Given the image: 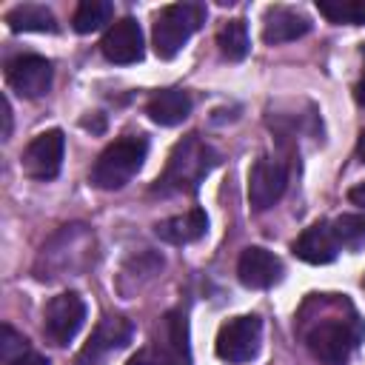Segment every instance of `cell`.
Here are the masks:
<instances>
[{
    "label": "cell",
    "mask_w": 365,
    "mask_h": 365,
    "mask_svg": "<svg viewBox=\"0 0 365 365\" xmlns=\"http://www.w3.org/2000/svg\"><path fill=\"white\" fill-rule=\"evenodd\" d=\"M217 163H220L217 151L197 134H188L174 145L168 165L157 180V188L171 194H194Z\"/></svg>",
    "instance_id": "1"
},
{
    "label": "cell",
    "mask_w": 365,
    "mask_h": 365,
    "mask_svg": "<svg viewBox=\"0 0 365 365\" xmlns=\"http://www.w3.org/2000/svg\"><path fill=\"white\" fill-rule=\"evenodd\" d=\"M359 336H362V322L354 317V311L348 317L322 314L317 317V322L305 328V345L314 354V359H319L322 365H348L354 348L359 345Z\"/></svg>",
    "instance_id": "2"
},
{
    "label": "cell",
    "mask_w": 365,
    "mask_h": 365,
    "mask_svg": "<svg viewBox=\"0 0 365 365\" xmlns=\"http://www.w3.org/2000/svg\"><path fill=\"white\" fill-rule=\"evenodd\" d=\"M91 248H94V237L86 225H66L40 248V259L34 271L40 279H60L66 274L83 271L91 259Z\"/></svg>",
    "instance_id": "3"
},
{
    "label": "cell",
    "mask_w": 365,
    "mask_h": 365,
    "mask_svg": "<svg viewBox=\"0 0 365 365\" xmlns=\"http://www.w3.org/2000/svg\"><path fill=\"white\" fill-rule=\"evenodd\" d=\"M145 154H148V140L143 134H125V137L114 140L97 157V163L91 168V182L103 191L123 188L140 171Z\"/></svg>",
    "instance_id": "4"
},
{
    "label": "cell",
    "mask_w": 365,
    "mask_h": 365,
    "mask_svg": "<svg viewBox=\"0 0 365 365\" xmlns=\"http://www.w3.org/2000/svg\"><path fill=\"white\" fill-rule=\"evenodd\" d=\"M205 23V6L202 3H171L165 6L154 20V51L163 60H171L191 34Z\"/></svg>",
    "instance_id": "5"
},
{
    "label": "cell",
    "mask_w": 365,
    "mask_h": 365,
    "mask_svg": "<svg viewBox=\"0 0 365 365\" xmlns=\"http://www.w3.org/2000/svg\"><path fill=\"white\" fill-rule=\"evenodd\" d=\"M262 342V322L259 317H234L217 334V356L222 362H251Z\"/></svg>",
    "instance_id": "6"
},
{
    "label": "cell",
    "mask_w": 365,
    "mask_h": 365,
    "mask_svg": "<svg viewBox=\"0 0 365 365\" xmlns=\"http://www.w3.org/2000/svg\"><path fill=\"white\" fill-rule=\"evenodd\" d=\"M86 319V302L80 294L66 291L48 299L43 311V331L54 345H68Z\"/></svg>",
    "instance_id": "7"
},
{
    "label": "cell",
    "mask_w": 365,
    "mask_h": 365,
    "mask_svg": "<svg viewBox=\"0 0 365 365\" xmlns=\"http://www.w3.org/2000/svg\"><path fill=\"white\" fill-rule=\"evenodd\" d=\"M63 151H66V137L60 128H51V131H43L37 134L26 151H23V171L31 177V180H54L60 174V165H63Z\"/></svg>",
    "instance_id": "8"
},
{
    "label": "cell",
    "mask_w": 365,
    "mask_h": 365,
    "mask_svg": "<svg viewBox=\"0 0 365 365\" xmlns=\"http://www.w3.org/2000/svg\"><path fill=\"white\" fill-rule=\"evenodd\" d=\"M288 185V168L285 163L274 160V157H259L248 174V202L254 211H265L271 208Z\"/></svg>",
    "instance_id": "9"
},
{
    "label": "cell",
    "mask_w": 365,
    "mask_h": 365,
    "mask_svg": "<svg viewBox=\"0 0 365 365\" xmlns=\"http://www.w3.org/2000/svg\"><path fill=\"white\" fill-rule=\"evenodd\" d=\"M100 48H103V57L108 63H117V66H128V63L143 60L145 48H143L140 23L134 17H123V20L111 23L100 40Z\"/></svg>",
    "instance_id": "10"
},
{
    "label": "cell",
    "mask_w": 365,
    "mask_h": 365,
    "mask_svg": "<svg viewBox=\"0 0 365 365\" xmlns=\"http://www.w3.org/2000/svg\"><path fill=\"white\" fill-rule=\"evenodd\" d=\"M6 80L23 97H43L51 86V63L40 54H20L9 60Z\"/></svg>",
    "instance_id": "11"
},
{
    "label": "cell",
    "mask_w": 365,
    "mask_h": 365,
    "mask_svg": "<svg viewBox=\"0 0 365 365\" xmlns=\"http://www.w3.org/2000/svg\"><path fill=\"white\" fill-rule=\"evenodd\" d=\"M131 336H134V325H131L125 317H106V319L94 328L91 339L83 345V351H80V356H77V365H97L106 354H111V351L128 345Z\"/></svg>",
    "instance_id": "12"
},
{
    "label": "cell",
    "mask_w": 365,
    "mask_h": 365,
    "mask_svg": "<svg viewBox=\"0 0 365 365\" xmlns=\"http://www.w3.org/2000/svg\"><path fill=\"white\" fill-rule=\"evenodd\" d=\"M237 277L245 288H271L282 277V262L268 248L251 245L237 259Z\"/></svg>",
    "instance_id": "13"
},
{
    "label": "cell",
    "mask_w": 365,
    "mask_h": 365,
    "mask_svg": "<svg viewBox=\"0 0 365 365\" xmlns=\"http://www.w3.org/2000/svg\"><path fill=\"white\" fill-rule=\"evenodd\" d=\"M339 251V242L331 231V222H314L311 228H305L297 242H294V254L302 259V262H311V265H325L336 257Z\"/></svg>",
    "instance_id": "14"
},
{
    "label": "cell",
    "mask_w": 365,
    "mask_h": 365,
    "mask_svg": "<svg viewBox=\"0 0 365 365\" xmlns=\"http://www.w3.org/2000/svg\"><path fill=\"white\" fill-rule=\"evenodd\" d=\"M308 29H311V20L302 11L277 6V9H268V14H265L262 40L271 46H279V43H291V40L308 34Z\"/></svg>",
    "instance_id": "15"
},
{
    "label": "cell",
    "mask_w": 365,
    "mask_h": 365,
    "mask_svg": "<svg viewBox=\"0 0 365 365\" xmlns=\"http://www.w3.org/2000/svg\"><path fill=\"white\" fill-rule=\"evenodd\" d=\"M157 237L163 242H171V245H188V242H197L205 237L208 231V217L205 211L200 208H191L185 214H177V217H168L163 222H157Z\"/></svg>",
    "instance_id": "16"
},
{
    "label": "cell",
    "mask_w": 365,
    "mask_h": 365,
    "mask_svg": "<svg viewBox=\"0 0 365 365\" xmlns=\"http://www.w3.org/2000/svg\"><path fill=\"white\" fill-rule=\"evenodd\" d=\"M145 114L157 125H177L191 114V97L182 88H163V91L151 94Z\"/></svg>",
    "instance_id": "17"
},
{
    "label": "cell",
    "mask_w": 365,
    "mask_h": 365,
    "mask_svg": "<svg viewBox=\"0 0 365 365\" xmlns=\"http://www.w3.org/2000/svg\"><path fill=\"white\" fill-rule=\"evenodd\" d=\"M6 23L11 31H57L54 14L37 3H26V6L11 9L6 14Z\"/></svg>",
    "instance_id": "18"
},
{
    "label": "cell",
    "mask_w": 365,
    "mask_h": 365,
    "mask_svg": "<svg viewBox=\"0 0 365 365\" xmlns=\"http://www.w3.org/2000/svg\"><path fill=\"white\" fill-rule=\"evenodd\" d=\"M217 46H220V51H222L225 60H231V63L245 60L248 51H251L245 20H228V23H222V29L217 31Z\"/></svg>",
    "instance_id": "19"
},
{
    "label": "cell",
    "mask_w": 365,
    "mask_h": 365,
    "mask_svg": "<svg viewBox=\"0 0 365 365\" xmlns=\"http://www.w3.org/2000/svg\"><path fill=\"white\" fill-rule=\"evenodd\" d=\"M111 14H114V6L111 3H106V0H83L77 6V11H74V20L71 23H74V31L91 34V31L103 29L111 20Z\"/></svg>",
    "instance_id": "20"
},
{
    "label": "cell",
    "mask_w": 365,
    "mask_h": 365,
    "mask_svg": "<svg viewBox=\"0 0 365 365\" xmlns=\"http://www.w3.org/2000/svg\"><path fill=\"white\" fill-rule=\"evenodd\" d=\"M317 9L331 23L365 26V0H319Z\"/></svg>",
    "instance_id": "21"
},
{
    "label": "cell",
    "mask_w": 365,
    "mask_h": 365,
    "mask_svg": "<svg viewBox=\"0 0 365 365\" xmlns=\"http://www.w3.org/2000/svg\"><path fill=\"white\" fill-rule=\"evenodd\" d=\"M331 231L339 242V248H362L365 245V217L362 214H342L331 222Z\"/></svg>",
    "instance_id": "22"
},
{
    "label": "cell",
    "mask_w": 365,
    "mask_h": 365,
    "mask_svg": "<svg viewBox=\"0 0 365 365\" xmlns=\"http://www.w3.org/2000/svg\"><path fill=\"white\" fill-rule=\"evenodd\" d=\"M0 354H3V359L6 362H11V359H17L20 354H26V339L14 331V328H9V325H3V331H0Z\"/></svg>",
    "instance_id": "23"
},
{
    "label": "cell",
    "mask_w": 365,
    "mask_h": 365,
    "mask_svg": "<svg viewBox=\"0 0 365 365\" xmlns=\"http://www.w3.org/2000/svg\"><path fill=\"white\" fill-rule=\"evenodd\" d=\"M125 365H168V359H165V356H157L154 351H140V354H134Z\"/></svg>",
    "instance_id": "24"
},
{
    "label": "cell",
    "mask_w": 365,
    "mask_h": 365,
    "mask_svg": "<svg viewBox=\"0 0 365 365\" xmlns=\"http://www.w3.org/2000/svg\"><path fill=\"white\" fill-rule=\"evenodd\" d=\"M9 365H48V359H46V356H40V354L26 351V354H20L17 359H11Z\"/></svg>",
    "instance_id": "25"
},
{
    "label": "cell",
    "mask_w": 365,
    "mask_h": 365,
    "mask_svg": "<svg viewBox=\"0 0 365 365\" xmlns=\"http://www.w3.org/2000/svg\"><path fill=\"white\" fill-rule=\"evenodd\" d=\"M348 197H351V202H354V205H362V208H365V182H359L356 188H351V191H348Z\"/></svg>",
    "instance_id": "26"
},
{
    "label": "cell",
    "mask_w": 365,
    "mask_h": 365,
    "mask_svg": "<svg viewBox=\"0 0 365 365\" xmlns=\"http://www.w3.org/2000/svg\"><path fill=\"white\" fill-rule=\"evenodd\" d=\"M356 103L365 106V68H362V77H359V83H356Z\"/></svg>",
    "instance_id": "27"
},
{
    "label": "cell",
    "mask_w": 365,
    "mask_h": 365,
    "mask_svg": "<svg viewBox=\"0 0 365 365\" xmlns=\"http://www.w3.org/2000/svg\"><path fill=\"white\" fill-rule=\"evenodd\" d=\"M356 151H359V157H362V163H365V131L359 134V145H356Z\"/></svg>",
    "instance_id": "28"
}]
</instances>
